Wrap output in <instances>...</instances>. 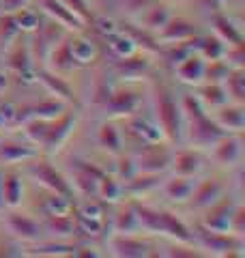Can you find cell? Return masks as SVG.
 <instances>
[{"mask_svg": "<svg viewBox=\"0 0 245 258\" xmlns=\"http://www.w3.org/2000/svg\"><path fill=\"white\" fill-rule=\"evenodd\" d=\"M181 112H183V118L187 120V136H190V142L196 144V147H213V144L224 138L226 129H222L215 118L207 116L202 103L198 101V97L194 95H185L183 101H181Z\"/></svg>", "mask_w": 245, "mask_h": 258, "instance_id": "6da1fadb", "label": "cell"}, {"mask_svg": "<svg viewBox=\"0 0 245 258\" xmlns=\"http://www.w3.org/2000/svg\"><path fill=\"white\" fill-rule=\"evenodd\" d=\"M134 211L138 217V224H140V230L153 232V235L172 237L176 241H181V243H194L192 230L187 228L185 222L178 220L174 213L157 211V209H151V207L138 205V203H134Z\"/></svg>", "mask_w": 245, "mask_h": 258, "instance_id": "7a4b0ae2", "label": "cell"}, {"mask_svg": "<svg viewBox=\"0 0 245 258\" xmlns=\"http://www.w3.org/2000/svg\"><path fill=\"white\" fill-rule=\"evenodd\" d=\"M157 118H159L163 136L172 142H181L183 125H185L183 112H181V106H176L172 95L168 91H163V88L157 91Z\"/></svg>", "mask_w": 245, "mask_h": 258, "instance_id": "3957f363", "label": "cell"}, {"mask_svg": "<svg viewBox=\"0 0 245 258\" xmlns=\"http://www.w3.org/2000/svg\"><path fill=\"white\" fill-rule=\"evenodd\" d=\"M192 235H194V243H198L202 249H207L213 256H234L232 249L243 247L241 237H234L230 232H215L204 228V226L196 228V232H192Z\"/></svg>", "mask_w": 245, "mask_h": 258, "instance_id": "277c9868", "label": "cell"}, {"mask_svg": "<svg viewBox=\"0 0 245 258\" xmlns=\"http://www.w3.org/2000/svg\"><path fill=\"white\" fill-rule=\"evenodd\" d=\"M78 123V112H67L65 110L60 116H56L54 120L47 123V132H45V138L41 142V149H43L47 155H54L63 149V144L69 140V136L73 132V127Z\"/></svg>", "mask_w": 245, "mask_h": 258, "instance_id": "5b68a950", "label": "cell"}, {"mask_svg": "<svg viewBox=\"0 0 245 258\" xmlns=\"http://www.w3.org/2000/svg\"><path fill=\"white\" fill-rule=\"evenodd\" d=\"M172 155H174V153L170 151L168 147L159 144V142L144 144V149L140 151V155L136 157L138 172H151V174L166 172L170 168V164H172Z\"/></svg>", "mask_w": 245, "mask_h": 258, "instance_id": "8992f818", "label": "cell"}, {"mask_svg": "<svg viewBox=\"0 0 245 258\" xmlns=\"http://www.w3.org/2000/svg\"><path fill=\"white\" fill-rule=\"evenodd\" d=\"M30 176L35 179L41 187H45L47 191L52 194H63V196H69L73 198V189L69 181L65 179V176L56 170L52 164H47V161H39V164H32L30 166Z\"/></svg>", "mask_w": 245, "mask_h": 258, "instance_id": "52a82bcc", "label": "cell"}, {"mask_svg": "<svg viewBox=\"0 0 245 258\" xmlns=\"http://www.w3.org/2000/svg\"><path fill=\"white\" fill-rule=\"evenodd\" d=\"M65 28L58 22L47 20V22H39V26L35 28V56L41 60H47L50 52L56 47V43L63 41Z\"/></svg>", "mask_w": 245, "mask_h": 258, "instance_id": "ba28073f", "label": "cell"}, {"mask_svg": "<svg viewBox=\"0 0 245 258\" xmlns=\"http://www.w3.org/2000/svg\"><path fill=\"white\" fill-rule=\"evenodd\" d=\"M105 172L101 168L91 166L88 161L76 159V172H73V187L80 196L84 198H97V187H99V179Z\"/></svg>", "mask_w": 245, "mask_h": 258, "instance_id": "9c48e42d", "label": "cell"}, {"mask_svg": "<svg viewBox=\"0 0 245 258\" xmlns=\"http://www.w3.org/2000/svg\"><path fill=\"white\" fill-rule=\"evenodd\" d=\"M7 67H9L11 74L18 78V82L20 84H32V82H37V78H35V62L30 60V52H28V47L24 45V43H18L11 50L9 54V58H7Z\"/></svg>", "mask_w": 245, "mask_h": 258, "instance_id": "30bf717a", "label": "cell"}, {"mask_svg": "<svg viewBox=\"0 0 245 258\" xmlns=\"http://www.w3.org/2000/svg\"><path fill=\"white\" fill-rule=\"evenodd\" d=\"M140 95H136L134 91H112L103 101V108L112 116H134L140 110Z\"/></svg>", "mask_w": 245, "mask_h": 258, "instance_id": "8fae6325", "label": "cell"}, {"mask_svg": "<svg viewBox=\"0 0 245 258\" xmlns=\"http://www.w3.org/2000/svg\"><path fill=\"white\" fill-rule=\"evenodd\" d=\"M234 203L230 198H219L215 205L209 207V213L204 215L202 226L209 230H215V232H228L230 230V217L234 211Z\"/></svg>", "mask_w": 245, "mask_h": 258, "instance_id": "7c38bea8", "label": "cell"}, {"mask_svg": "<svg viewBox=\"0 0 245 258\" xmlns=\"http://www.w3.org/2000/svg\"><path fill=\"white\" fill-rule=\"evenodd\" d=\"M5 224H7V228H9L11 235L15 239L24 241V243H35V241H39V237H41L39 222H35L28 215H22L18 211H11L9 215H7Z\"/></svg>", "mask_w": 245, "mask_h": 258, "instance_id": "4fadbf2b", "label": "cell"}, {"mask_svg": "<svg viewBox=\"0 0 245 258\" xmlns=\"http://www.w3.org/2000/svg\"><path fill=\"white\" fill-rule=\"evenodd\" d=\"M198 35V30L192 22H187L183 18H170L168 24L161 30H157V41L161 43H181V41H190Z\"/></svg>", "mask_w": 245, "mask_h": 258, "instance_id": "5bb4252c", "label": "cell"}, {"mask_svg": "<svg viewBox=\"0 0 245 258\" xmlns=\"http://www.w3.org/2000/svg\"><path fill=\"white\" fill-rule=\"evenodd\" d=\"M243 155V142L232 134H226L213 144V157L222 166H236Z\"/></svg>", "mask_w": 245, "mask_h": 258, "instance_id": "9a60e30c", "label": "cell"}, {"mask_svg": "<svg viewBox=\"0 0 245 258\" xmlns=\"http://www.w3.org/2000/svg\"><path fill=\"white\" fill-rule=\"evenodd\" d=\"M35 78H37V82H41L47 91L56 97V99H60L65 103H76V93H73V88L69 86V82L65 78L56 76V74H52V71H47V69H37Z\"/></svg>", "mask_w": 245, "mask_h": 258, "instance_id": "2e32d148", "label": "cell"}, {"mask_svg": "<svg viewBox=\"0 0 245 258\" xmlns=\"http://www.w3.org/2000/svg\"><path fill=\"white\" fill-rule=\"evenodd\" d=\"M41 7H43V11L50 15V20L58 22L65 30H82L86 26L76 13L60 3V0H41Z\"/></svg>", "mask_w": 245, "mask_h": 258, "instance_id": "e0dca14e", "label": "cell"}, {"mask_svg": "<svg viewBox=\"0 0 245 258\" xmlns=\"http://www.w3.org/2000/svg\"><path fill=\"white\" fill-rule=\"evenodd\" d=\"M151 69V60L142 54H129V56H122V58H116V64H114V71H116L118 78H125V80H138V78H144Z\"/></svg>", "mask_w": 245, "mask_h": 258, "instance_id": "ac0fdd59", "label": "cell"}, {"mask_svg": "<svg viewBox=\"0 0 245 258\" xmlns=\"http://www.w3.org/2000/svg\"><path fill=\"white\" fill-rule=\"evenodd\" d=\"M112 254L118 258H146L151 256V245L132 235H116L112 241Z\"/></svg>", "mask_w": 245, "mask_h": 258, "instance_id": "d6986e66", "label": "cell"}, {"mask_svg": "<svg viewBox=\"0 0 245 258\" xmlns=\"http://www.w3.org/2000/svg\"><path fill=\"white\" fill-rule=\"evenodd\" d=\"M224 196V185L215 179H207L200 185H196L192 191V207L194 209H209L211 205H215L219 198Z\"/></svg>", "mask_w": 245, "mask_h": 258, "instance_id": "ffe728a7", "label": "cell"}, {"mask_svg": "<svg viewBox=\"0 0 245 258\" xmlns=\"http://www.w3.org/2000/svg\"><path fill=\"white\" fill-rule=\"evenodd\" d=\"M37 155H39V151L26 142H18V140L0 142V159L7 161V164H20V161L35 159Z\"/></svg>", "mask_w": 245, "mask_h": 258, "instance_id": "44dd1931", "label": "cell"}, {"mask_svg": "<svg viewBox=\"0 0 245 258\" xmlns=\"http://www.w3.org/2000/svg\"><path fill=\"white\" fill-rule=\"evenodd\" d=\"M204 58L200 54H190L187 58H183L181 62H176V76L187 84H200L204 80Z\"/></svg>", "mask_w": 245, "mask_h": 258, "instance_id": "7402d4cb", "label": "cell"}, {"mask_svg": "<svg viewBox=\"0 0 245 258\" xmlns=\"http://www.w3.org/2000/svg\"><path fill=\"white\" fill-rule=\"evenodd\" d=\"M215 123L226 129V132H234V134H241L245 129V112L243 108L236 103V106H222L217 108V116H215Z\"/></svg>", "mask_w": 245, "mask_h": 258, "instance_id": "603a6c76", "label": "cell"}, {"mask_svg": "<svg viewBox=\"0 0 245 258\" xmlns=\"http://www.w3.org/2000/svg\"><path fill=\"white\" fill-rule=\"evenodd\" d=\"M170 166L174 168V172L178 176H196L202 168V157L196 151H190V149L178 151L176 155H172V164Z\"/></svg>", "mask_w": 245, "mask_h": 258, "instance_id": "cb8c5ba5", "label": "cell"}, {"mask_svg": "<svg viewBox=\"0 0 245 258\" xmlns=\"http://www.w3.org/2000/svg\"><path fill=\"white\" fill-rule=\"evenodd\" d=\"M24 196V185L22 179L15 172H5L3 174V203L9 209H18L22 205Z\"/></svg>", "mask_w": 245, "mask_h": 258, "instance_id": "d4e9b609", "label": "cell"}, {"mask_svg": "<svg viewBox=\"0 0 245 258\" xmlns=\"http://www.w3.org/2000/svg\"><path fill=\"white\" fill-rule=\"evenodd\" d=\"M161 183L159 174H151V172H138L136 176H132L129 181L122 183V189L129 196H142V194L153 191L157 185Z\"/></svg>", "mask_w": 245, "mask_h": 258, "instance_id": "484cf974", "label": "cell"}, {"mask_svg": "<svg viewBox=\"0 0 245 258\" xmlns=\"http://www.w3.org/2000/svg\"><path fill=\"white\" fill-rule=\"evenodd\" d=\"M196 187V179L194 176H174V179H170L166 185H163V191H166V196L170 200H176V203H185V200H190L192 191Z\"/></svg>", "mask_w": 245, "mask_h": 258, "instance_id": "4316f807", "label": "cell"}, {"mask_svg": "<svg viewBox=\"0 0 245 258\" xmlns=\"http://www.w3.org/2000/svg\"><path fill=\"white\" fill-rule=\"evenodd\" d=\"M198 101L202 103V108H222L228 103V93L224 84H217V82H209L207 86H200L198 88Z\"/></svg>", "mask_w": 245, "mask_h": 258, "instance_id": "83f0119b", "label": "cell"}, {"mask_svg": "<svg viewBox=\"0 0 245 258\" xmlns=\"http://www.w3.org/2000/svg\"><path fill=\"white\" fill-rule=\"evenodd\" d=\"M194 47L204 60H219L228 45L219 37H194Z\"/></svg>", "mask_w": 245, "mask_h": 258, "instance_id": "f1b7e54d", "label": "cell"}, {"mask_svg": "<svg viewBox=\"0 0 245 258\" xmlns=\"http://www.w3.org/2000/svg\"><path fill=\"white\" fill-rule=\"evenodd\" d=\"M213 28L217 32V37L222 39L226 45H239V43H243L241 30L236 28L234 24H232V20H228L226 15H222V13H215L213 15Z\"/></svg>", "mask_w": 245, "mask_h": 258, "instance_id": "f546056e", "label": "cell"}, {"mask_svg": "<svg viewBox=\"0 0 245 258\" xmlns=\"http://www.w3.org/2000/svg\"><path fill=\"white\" fill-rule=\"evenodd\" d=\"M129 129H132V134L138 136V138L142 140V144H153V142H159L161 140V127L159 125H155L151 123V120H146V118H140V116H136L129 120Z\"/></svg>", "mask_w": 245, "mask_h": 258, "instance_id": "4dcf8cb0", "label": "cell"}, {"mask_svg": "<svg viewBox=\"0 0 245 258\" xmlns=\"http://www.w3.org/2000/svg\"><path fill=\"white\" fill-rule=\"evenodd\" d=\"M122 32L136 43V47H142L144 52H151V54L159 52V41L151 35V30L138 28V26H134V24H125V26H122Z\"/></svg>", "mask_w": 245, "mask_h": 258, "instance_id": "1f68e13d", "label": "cell"}, {"mask_svg": "<svg viewBox=\"0 0 245 258\" xmlns=\"http://www.w3.org/2000/svg\"><path fill=\"white\" fill-rule=\"evenodd\" d=\"M224 88L228 93V99L243 106L245 103V74L243 69H230V74L224 80Z\"/></svg>", "mask_w": 245, "mask_h": 258, "instance_id": "d6a6232c", "label": "cell"}, {"mask_svg": "<svg viewBox=\"0 0 245 258\" xmlns=\"http://www.w3.org/2000/svg\"><path fill=\"white\" fill-rule=\"evenodd\" d=\"M47 217V230L54 232V235L58 237H73L78 235V226H76V215H45Z\"/></svg>", "mask_w": 245, "mask_h": 258, "instance_id": "836d02e7", "label": "cell"}, {"mask_svg": "<svg viewBox=\"0 0 245 258\" xmlns=\"http://www.w3.org/2000/svg\"><path fill=\"white\" fill-rule=\"evenodd\" d=\"M41 211L43 215H71L76 207H73V198L63 196V194H52L50 198L41 203Z\"/></svg>", "mask_w": 245, "mask_h": 258, "instance_id": "e575fe53", "label": "cell"}, {"mask_svg": "<svg viewBox=\"0 0 245 258\" xmlns=\"http://www.w3.org/2000/svg\"><path fill=\"white\" fill-rule=\"evenodd\" d=\"M47 60H50V64L56 69V71H71L76 69L78 64L76 60H73V54H71V47H69V41H60L58 47H54V50L50 52V56H47Z\"/></svg>", "mask_w": 245, "mask_h": 258, "instance_id": "d590c367", "label": "cell"}, {"mask_svg": "<svg viewBox=\"0 0 245 258\" xmlns=\"http://www.w3.org/2000/svg\"><path fill=\"white\" fill-rule=\"evenodd\" d=\"M138 230H140V224H138L134 205L120 209L116 217H114V232H116V235H134Z\"/></svg>", "mask_w": 245, "mask_h": 258, "instance_id": "8d00e7d4", "label": "cell"}, {"mask_svg": "<svg viewBox=\"0 0 245 258\" xmlns=\"http://www.w3.org/2000/svg\"><path fill=\"white\" fill-rule=\"evenodd\" d=\"M69 47L78 67H84V64H91L97 60V47L91 41H86V39H73V41H69Z\"/></svg>", "mask_w": 245, "mask_h": 258, "instance_id": "74e56055", "label": "cell"}, {"mask_svg": "<svg viewBox=\"0 0 245 258\" xmlns=\"http://www.w3.org/2000/svg\"><path fill=\"white\" fill-rule=\"evenodd\" d=\"M125 196V189H122V183L116 181L114 176L103 174L99 179V187H97V198H101L103 203H116Z\"/></svg>", "mask_w": 245, "mask_h": 258, "instance_id": "f35d334b", "label": "cell"}, {"mask_svg": "<svg viewBox=\"0 0 245 258\" xmlns=\"http://www.w3.org/2000/svg\"><path fill=\"white\" fill-rule=\"evenodd\" d=\"M172 18V13L166 5H151L149 9H146V15H144V26L146 30H161L163 26L168 24V20Z\"/></svg>", "mask_w": 245, "mask_h": 258, "instance_id": "ab89813d", "label": "cell"}, {"mask_svg": "<svg viewBox=\"0 0 245 258\" xmlns=\"http://www.w3.org/2000/svg\"><path fill=\"white\" fill-rule=\"evenodd\" d=\"M99 144L108 153H112V155H118L122 147V136L112 123H103L99 127Z\"/></svg>", "mask_w": 245, "mask_h": 258, "instance_id": "60d3db41", "label": "cell"}, {"mask_svg": "<svg viewBox=\"0 0 245 258\" xmlns=\"http://www.w3.org/2000/svg\"><path fill=\"white\" fill-rule=\"evenodd\" d=\"M108 39V47L112 50V54L116 56V58H122V56H129V54H134L138 47H136V43L129 39L125 32H112L110 37H105Z\"/></svg>", "mask_w": 245, "mask_h": 258, "instance_id": "b9f144b4", "label": "cell"}, {"mask_svg": "<svg viewBox=\"0 0 245 258\" xmlns=\"http://www.w3.org/2000/svg\"><path fill=\"white\" fill-rule=\"evenodd\" d=\"M76 245H67V243H43L37 245L30 252V256H78Z\"/></svg>", "mask_w": 245, "mask_h": 258, "instance_id": "7bdbcfd3", "label": "cell"}, {"mask_svg": "<svg viewBox=\"0 0 245 258\" xmlns=\"http://www.w3.org/2000/svg\"><path fill=\"white\" fill-rule=\"evenodd\" d=\"M228 74H230V67H228V62L224 58L209 60L207 64H204V80H209V82L222 84L224 80L228 78Z\"/></svg>", "mask_w": 245, "mask_h": 258, "instance_id": "ee69618b", "label": "cell"}, {"mask_svg": "<svg viewBox=\"0 0 245 258\" xmlns=\"http://www.w3.org/2000/svg\"><path fill=\"white\" fill-rule=\"evenodd\" d=\"M13 18H15V24H18L20 32H24V30H35V28L39 26V22H41L39 13H37V11H30L28 7L13 11Z\"/></svg>", "mask_w": 245, "mask_h": 258, "instance_id": "f6af8a7d", "label": "cell"}, {"mask_svg": "<svg viewBox=\"0 0 245 258\" xmlns=\"http://www.w3.org/2000/svg\"><path fill=\"white\" fill-rule=\"evenodd\" d=\"M47 123H50V120H41V118H32L28 123H24V134H26V138L41 147V142L45 138V132H47Z\"/></svg>", "mask_w": 245, "mask_h": 258, "instance_id": "bcb514c9", "label": "cell"}, {"mask_svg": "<svg viewBox=\"0 0 245 258\" xmlns=\"http://www.w3.org/2000/svg\"><path fill=\"white\" fill-rule=\"evenodd\" d=\"M18 37H20V28H18V24H15L13 13L0 15V41L9 43V41H15Z\"/></svg>", "mask_w": 245, "mask_h": 258, "instance_id": "7dc6e473", "label": "cell"}, {"mask_svg": "<svg viewBox=\"0 0 245 258\" xmlns=\"http://www.w3.org/2000/svg\"><path fill=\"white\" fill-rule=\"evenodd\" d=\"M224 60L228 62L230 69H243L245 67V47H243V43L228 45L226 52H224Z\"/></svg>", "mask_w": 245, "mask_h": 258, "instance_id": "c3c4849f", "label": "cell"}, {"mask_svg": "<svg viewBox=\"0 0 245 258\" xmlns=\"http://www.w3.org/2000/svg\"><path fill=\"white\" fill-rule=\"evenodd\" d=\"M60 3L67 7V9H71L73 13L78 15V18L84 22V24H91L93 20V13L91 9H88V5H86V0H60Z\"/></svg>", "mask_w": 245, "mask_h": 258, "instance_id": "681fc988", "label": "cell"}, {"mask_svg": "<svg viewBox=\"0 0 245 258\" xmlns=\"http://www.w3.org/2000/svg\"><path fill=\"white\" fill-rule=\"evenodd\" d=\"M228 232L234 237H243V232H245V207H241V205L234 207L232 217H230V230Z\"/></svg>", "mask_w": 245, "mask_h": 258, "instance_id": "f907efd6", "label": "cell"}, {"mask_svg": "<svg viewBox=\"0 0 245 258\" xmlns=\"http://www.w3.org/2000/svg\"><path fill=\"white\" fill-rule=\"evenodd\" d=\"M116 172H118V179H120L122 183L129 181L132 176L138 174L136 159H134V157H120V159H118V166H116Z\"/></svg>", "mask_w": 245, "mask_h": 258, "instance_id": "816d5d0a", "label": "cell"}, {"mask_svg": "<svg viewBox=\"0 0 245 258\" xmlns=\"http://www.w3.org/2000/svg\"><path fill=\"white\" fill-rule=\"evenodd\" d=\"M15 112H18V108H15V106L0 101V132H3V129H7V127H13Z\"/></svg>", "mask_w": 245, "mask_h": 258, "instance_id": "f5cc1de1", "label": "cell"}, {"mask_svg": "<svg viewBox=\"0 0 245 258\" xmlns=\"http://www.w3.org/2000/svg\"><path fill=\"white\" fill-rule=\"evenodd\" d=\"M91 24H93V26H95L97 30L101 32L103 37H110L112 32H116V30H118L116 26H114V22H112V20H105V18H95V15H93Z\"/></svg>", "mask_w": 245, "mask_h": 258, "instance_id": "db71d44e", "label": "cell"}, {"mask_svg": "<svg viewBox=\"0 0 245 258\" xmlns=\"http://www.w3.org/2000/svg\"><path fill=\"white\" fill-rule=\"evenodd\" d=\"M120 3H122V7H125L129 13H136L140 9H149L155 0H120Z\"/></svg>", "mask_w": 245, "mask_h": 258, "instance_id": "11a10c76", "label": "cell"}, {"mask_svg": "<svg viewBox=\"0 0 245 258\" xmlns=\"http://www.w3.org/2000/svg\"><path fill=\"white\" fill-rule=\"evenodd\" d=\"M0 3H3L5 13H13V11H18V9H24V7H28L32 0H0Z\"/></svg>", "mask_w": 245, "mask_h": 258, "instance_id": "9f6ffc18", "label": "cell"}, {"mask_svg": "<svg viewBox=\"0 0 245 258\" xmlns=\"http://www.w3.org/2000/svg\"><path fill=\"white\" fill-rule=\"evenodd\" d=\"M168 256L170 258H194V256H200L198 252H194V249H190V252H185L183 247H172L168 252Z\"/></svg>", "mask_w": 245, "mask_h": 258, "instance_id": "6f0895ef", "label": "cell"}, {"mask_svg": "<svg viewBox=\"0 0 245 258\" xmlns=\"http://www.w3.org/2000/svg\"><path fill=\"white\" fill-rule=\"evenodd\" d=\"M7 82H9V78H7V74L0 69V91H5L7 88Z\"/></svg>", "mask_w": 245, "mask_h": 258, "instance_id": "680465c9", "label": "cell"}, {"mask_svg": "<svg viewBox=\"0 0 245 258\" xmlns=\"http://www.w3.org/2000/svg\"><path fill=\"white\" fill-rule=\"evenodd\" d=\"M5 209V203H3V172H0V211Z\"/></svg>", "mask_w": 245, "mask_h": 258, "instance_id": "91938a15", "label": "cell"}, {"mask_svg": "<svg viewBox=\"0 0 245 258\" xmlns=\"http://www.w3.org/2000/svg\"><path fill=\"white\" fill-rule=\"evenodd\" d=\"M217 3H228V0H217Z\"/></svg>", "mask_w": 245, "mask_h": 258, "instance_id": "94428289", "label": "cell"}]
</instances>
